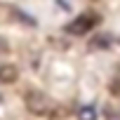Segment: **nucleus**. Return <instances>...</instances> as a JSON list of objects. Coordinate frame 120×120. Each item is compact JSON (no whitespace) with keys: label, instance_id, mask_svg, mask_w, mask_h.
I'll return each instance as SVG.
<instances>
[{"label":"nucleus","instance_id":"423d86ee","mask_svg":"<svg viewBox=\"0 0 120 120\" xmlns=\"http://www.w3.org/2000/svg\"><path fill=\"white\" fill-rule=\"evenodd\" d=\"M5 52H7V40L0 38V54H5Z\"/></svg>","mask_w":120,"mask_h":120},{"label":"nucleus","instance_id":"f257e3e1","mask_svg":"<svg viewBox=\"0 0 120 120\" xmlns=\"http://www.w3.org/2000/svg\"><path fill=\"white\" fill-rule=\"evenodd\" d=\"M26 106H28V111H33L38 115H47V113L54 111V101L42 92H28L26 94Z\"/></svg>","mask_w":120,"mask_h":120},{"label":"nucleus","instance_id":"7ed1b4c3","mask_svg":"<svg viewBox=\"0 0 120 120\" xmlns=\"http://www.w3.org/2000/svg\"><path fill=\"white\" fill-rule=\"evenodd\" d=\"M17 80V68L10 64H0V82H14Z\"/></svg>","mask_w":120,"mask_h":120},{"label":"nucleus","instance_id":"20e7f679","mask_svg":"<svg viewBox=\"0 0 120 120\" xmlns=\"http://www.w3.org/2000/svg\"><path fill=\"white\" fill-rule=\"evenodd\" d=\"M78 120H97V108L94 106H80L78 108Z\"/></svg>","mask_w":120,"mask_h":120},{"label":"nucleus","instance_id":"f03ea898","mask_svg":"<svg viewBox=\"0 0 120 120\" xmlns=\"http://www.w3.org/2000/svg\"><path fill=\"white\" fill-rule=\"evenodd\" d=\"M97 17L92 14V12H87V14H80L78 19H73L71 24H66V33H73V35H85V33H90L94 26H97Z\"/></svg>","mask_w":120,"mask_h":120},{"label":"nucleus","instance_id":"39448f33","mask_svg":"<svg viewBox=\"0 0 120 120\" xmlns=\"http://www.w3.org/2000/svg\"><path fill=\"white\" fill-rule=\"evenodd\" d=\"M92 45H94V47H108V45H111V38H108V35H99V38L92 40Z\"/></svg>","mask_w":120,"mask_h":120}]
</instances>
